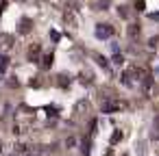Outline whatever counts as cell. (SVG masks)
<instances>
[{"label":"cell","mask_w":159,"mask_h":156,"mask_svg":"<svg viewBox=\"0 0 159 156\" xmlns=\"http://www.w3.org/2000/svg\"><path fill=\"white\" fill-rule=\"evenodd\" d=\"M113 33H116V31H113L111 24H98V26H96V37H98V39H109Z\"/></svg>","instance_id":"6da1fadb"},{"label":"cell","mask_w":159,"mask_h":156,"mask_svg":"<svg viewBox=\"0 0 159 156\" xmlns=\"http://www.w3.org/2000/svg\"><path fill=\"white\" fill-rule=\"evenodd\" d=\"M26 57H29V61H31V63L42 61V44H31V48H29Z\"/></svg>","instance_id":"7a4b0ae2"},{"label":"cell","mask_w":159,"mask_h":156,"mask_svg":"<svg viewBox=\"0 0 159 156\" xmlns=\"http://www.w3.org/2000/svg\"><path fill=\"white\" fill-rule=\"evenodd\" d=\"M31 26H33V22H31V20L26 18V20H22V22H20V26H18V31H20L22 35H26V33H31Z\"/></svg>","instance_id":"3957f363"},{"label":"cell","mask_w":159,"mask_h":156,"mask_svg":"<svg viewBox=\"0 0 159 156\" xmlns=\"http://www.w3.org/2000/svg\"><path fill=\"white\" fill-rule=\"evenodd\" d=\"M139 31H142L139 24H131V26L126 28V35H129L131 39H135V37H139Z\"/></svg>","instance_id":"277c9868"},{"label":"cell","mask_w":159,"mask_h":156,"mask_svg":"<svg viewBox=\"0 0 159 156\" xmlns=\"http://www.w3.org/2000/svg\"><path fill=\"white\" fill-rule=\"evenodd\" d=\"M122 106H124L122 102H107V104L102 106V111H105V113H111V111H118V108H122Z\"/></svg>","instance_id":"5b68a950"},{"label":"cell","mask_w":159,"mask_h":156,"mask_svg":"<svg viewBox=\"0 0 159 156\" xmlns=\"http://www.w3.org/2000/svg\"><path fill=\"white\" fill-rule=\"evenodd\" d=\"M0 46H2V48H11L13 46V37L11 35H0Z\"/></svg>","instance_id":"8992f818"},{"label":"cell","mask_w":159,"mask_h":156,"mask_svg":"<svg viewBox=\"0 0 159 156\" xmlns=\"http://www.w3.org/2000/svg\"><path fill=\"white\" fill-rule=\"evenodd\" d=\"M7 67H9V57L0 54V74H5V72H7Z\"/></svg>","instance_id":"52a82bcc"},{"label":"cell","mask_w":159,"mask_h":156,"mask_svg":"<svg viewBox=\"0 0 159 156\" xmlns=\"http://www.w3.org/2000/svg\"><path fill=\"white\" fill-rule=\"evenodd\" d=\"M81 145H83V147H81V152H83V154L87 156V154H89V137H83Z\"/></svg>","instance_id":"ba28073f"},{"label":"cell","mask_w":159,"mask_h":156,"mask_svg":"<svg viewBox=\"0 0 159 156\" xmlns=\"http://www.w3.org/2000/svg\"><path fill=\"white\" fill-rule=\"evenodd\" d=\"M50 65H52V54H46V57H44V61H42V67H44V70H48Z\"/></svg>","instance_id":"9c48e42d"},{"label":"cell","mask_w":159,"mask_h":156,"mask_svg":"<svg viewBox=\"0 0 159 156\" xmlns=\"http://www.w3.org/2000/svg\"><path fill=\"white\" fill-rule=\"evenodd\" d=\"M120 139H122V132H120V130H116V132H113V137H111V143H118Z\"/></svg>","instance_id":"30bf717a"},{"label":"cell","mask_w":159,"mask_h":156,"mask_svg":"<svg viewBox=\"0 0 159 156\" xmlns=\"http://www.w3.org/2000/svg\"><path fill=\"white\" fill-rule=\"evenodd\" d=\"M144 7H146L144 0H135V9H137V11H144Z\"/></svg>","instance_id":"8fae6325"},{"label":"cell","mask_w":159,"mask_h":156,"mask_svg":"<svg viewBox=\"0 0 159 156\" xmlns=\"http://www.w3.org/2000/svg\"><path fill=\"white\" fill-rule=\"evenodd\" d=\"M96 61H98V65H100V67H107V61H105L100 54H96Z\"/></svg>","instance_id":"7c38bea8"},{"label":"cell","mask_w":159,"mask_h":156,"mask_svg":"<svg viewBox=\"0 0 159 156\" xmlns=\"http://www.w3.org/2000/svg\"><path fill=\"white\" fill-rule=\"evenodd\" d=\"M157 44H159V37H152V39L148 41V46H150V48H157Z\"/></svg>","instance_id":"4fadbf2b"},{"label":"cell","mask_w":159,"mask_h":156,"mask_svg":"<svg viewBox=\"0 0 159 156\" xmlns=\"http://www.w3.org/2000/svg\"><path fill=\"white\" fill-rule=\"evenodd\" d=\"M113 63H116V65H120V63H122V57H120V54H118V57H113Z\"/></svg>","instance_id":"5bb4252c"},{"label":"cell","mask_w":159,"mask_h":156,"mask_svg":"<svg viewBox=\"0 0 159 156\" xmlns=\"http://www.w3.org/2000/svg\"><path fill=\"white\" fill-rule=\"evenodd\" d=\"M5 5H7V2H5V0H2V2H0V11H2V9H5Z\"/></svg>","instance_id":"9a60e30c"},{"label":"cell","mask_w":159,"mask_h":156,"mask_svg":"<svg viewBox=\"0 0 159 156\" xmlns=\"http://www.w3.org/2000/svg\"><path fill=\"white\" fill-rule=\"evenodd\" d=\"M124 156H126V154H124Z\"/></svg>","instance_id":"2e32d148"}]
</instances>
